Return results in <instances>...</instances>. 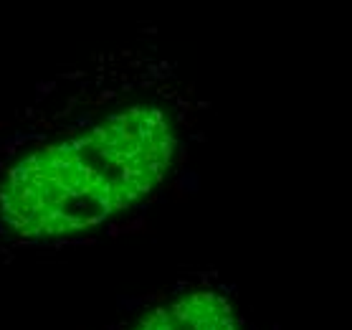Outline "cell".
Listing matches in <instances>:
<instances>
[{"label": "cell", "mask_w": 352, "mask_h": 330, "mask_svg": "<svg viewBox=\"0 0 352 330\" xmlns=\"http://www.w3.org/2000/svg\"><path fill=\"white\" fill-rule=\"evenodd\" d=\"M198 122V94L165 54L120 51L79 120L0 165V236L56 247L147 211L183 173Z\"/></svg>", "instance_id": "obj_1"}, {"label": "cell", "mask_w": 352, "mask_h": 330, "mask_svg": "<svg viewBox=\"0 0 352 330\" xmlns=\"http://www.w3.org/2000/svg\"><path fill=\"white\" fill-rule=\"evenodd\" d=\"M122 330H256L236 287L216 272L185 274L165 285Z\"/></svg>", "instance_id": "obj_2"}]
</instances>
